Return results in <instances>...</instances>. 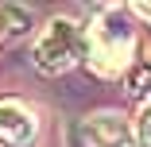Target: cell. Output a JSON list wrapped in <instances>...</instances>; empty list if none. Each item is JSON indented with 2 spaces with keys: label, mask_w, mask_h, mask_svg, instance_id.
Here are the masks:
<instances>
[{
  "label": "cell",
  "mask_w": 151,
  "mask_h": 147,
  "mask_svg": "<svg viewBox=\"0 0 151 147\" xmlns=\"http://www.w3.org/2000/svg\"><path fill=\"white\" fill-rule=\"evenodd\" d=\"M85 54V27L70 16H54L43 35L35 39V66L43 74H66L78 58Z\"/></svg>",
  "instance_id": "7a4b0ae2"
},
{
  "label": "cell",
  "mask_w": 151,
  "mask_h": 147,
  "mask_svg": "<svg viewBox=\"0 0 151 147\" xmlns=\"http://www.w3.org/2000/svg\"><path fill=\"white\" fill-rule=\"evenodd\" d=\"M132 12H136L139 19H147V23H151V4H132Z\"/></svg>",
  "instance_id": "ba28073f"
},
{
  "label": "cell",
  "mask_w": 151,
  "mask_h": 147,
  "mask_svg": "<svg viewBox=\"0 0 151 147\" xmlns=\"http://www.w3.org/2000/svg\"><path fill=\"white\" fill-rule=\"evenodd\" d=\"M27 27H31V12L27 8H16V4H0V31L19 39L27 35Z\"/></svg>",
  "instance_id": "8992f818"
},
{
  "label": "cell",
  "mask_w": 151,
  "mask_h": 147,
  "mask_svg": "<svg viewBox=\"0 0 151 147\" xmlns=\"http://www.w3.org/2000/svg\"><path fill=\"white\" fill-rule=\"evenodd\" d=\"M128 147H132V143H128Z\"/></svg>",
  "instance_id": "9c48e42d"
},
{
  "label": "cell",
  "mask_w": 151,
  "mask_h": 147,
  "mask_svg": "<svg viewBox=\"0 0 151 147\" xmlns=\"http://www.w3.org/2000/svg\"><path fill=\"white\" fill-rule=\"evenodd\" d=\"M136 31L124 8H97L85 31V62L97 77H120L136 62Z\"/></svg>",
  "instance_id": "6da1fadb"
},
{
  "label": "cell",
  "mask_w": 151,
  "mask_h": 147,
  "mask_svg": "<svg viewBox=\"0 0 151 147\" xmlns=\"http://www.w3.org/2000/svg\"><path fill=\"white\" fill-rule=\"evenodd\" d=\"M39 136V112L19 97H0V147H31Z\"/></svg>",
  "instance_id": "3957f363"
},
{
  "label": "cell",
  "mask_w": 151,
  "mask_h": 147,
  "mask_svg": "<svg viewBox=\"0 0 151 147\" xmlns=\"http://www.w3.org/2000/svg\"><path fill=\"white\" fill-rule=\"evenodd\" d=\"M132 132H136V139H139L143 147H151V105H143V112L136 116V128H132Z\"/></svg>",
  "instance_id": "52a82bcc"
},
{
  "label": "cell",
  "mask_w": 151,
  "mask_h": 147,
  "mask_svg": "<svg viewBox=\"0 0 151 147\" xmlns=\"http://www.w3.org/2000/svg\"><path fill=\"white\" fill-rule=\"evenodd\" d=\"M128 93L136 101L151 105V54H139L132 62V70H128Z\"/></svg>",
  "instance_id": "5b68a950"
},
{
  "label": "cell",
  "mask_w": 151,
  "mask_h": 147,
  "mask_svg": "<svg viewBox=\"0 0 151 147\" xmlns=\"http://www.w3.org/2000/svg\"><path fill=\"white\" fill-rule=\"evenodd\" d=\"M81 136L89 147H128V124L120 120L116 112H101V116H89L81 124Z\"/></svg>",
  "instance_id": "277c9868"
}]
</instances>
